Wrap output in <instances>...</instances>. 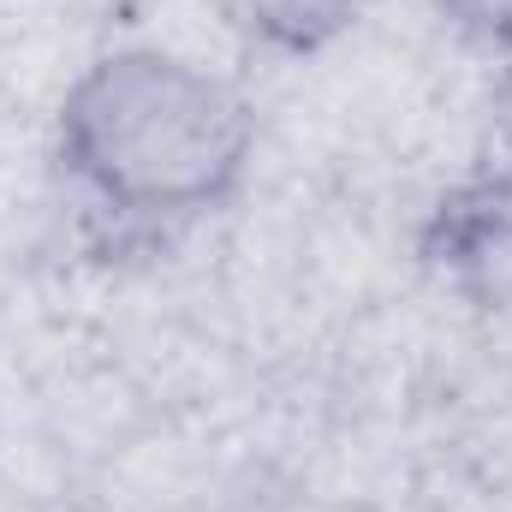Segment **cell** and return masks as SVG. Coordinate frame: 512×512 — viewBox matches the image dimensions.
Wrapping results in <instances>:
<instances>
[{
    "mask_svg": "<svg viewBox=\"0 0 512 512\" xmlns=\"http://www.w3.org/2000/svg\"><path fill=\"white\" fill-rule=\"evenodd\" d=\"M60 173L126 227H185L227 209L256 161L245 90L173 48L96 54L54 114Z\"/></svg>",
    "mask_w": 512,
    "mask_h": 512,
    "instance_id": "obj_1",
    "label": "cell"
},
{
    "mask_svg": "<svg viewBox=\"0 0 512 512\" xmlns=\"http://www.w3.org/2000/svg\"><path fill=\"white\" fill-rule=\"evenodd\" d=\"M417 262L477 310H512V149L447 185L423 227Z\"/></svg>",
    "mask_w": 512,
    "mask_h": 512,
    "instance_id": "obj_2",
    "label": "cell"
},
{
    "mask_svg": "<svg viewBox=\"0 0 512 512\" xmlns=\"http://www.w3.org/2000/svg\"><path fill=\"white\" fill-rule=\"evenodd\" d=\"M215 12L256 54L310 60V54H328L358 24L364 0H215Z\"/></svg>",
    "mask_w": 512,
    "mask_h": 512,
    "instance_id": "obj_3",
    "label": "cell"
},
{
    "mask_svg": "<svg viewBox=\"0 0 512 512\" xmlns=\"http://www.w3.org/2000/svg\"><path fill=\"white\" fill-rule=\"evenodd\" d=\"M435 18L495 60H512V0H435Z\"/></svg>",
    "mask_w": 512,
    "mask_h": 512,
    "instance_id": "obj_4",
    "label": "cell"
},
{
    "mask_svg": "<svg viewBox=\"0 0 512 512\" xmlns=\"http://www.w3.org/2000/svg\"><path fill=\"white\" fill-rule=\"evenodd\" d=\"M495 114H501V131H507L512 149V60H501V78H495Z\"/></svg>",
    "mask_w": 512,
    "mask_h": 512,
    "instance_id": "obj_5",
    "label": "cell"
}]
</instances>
